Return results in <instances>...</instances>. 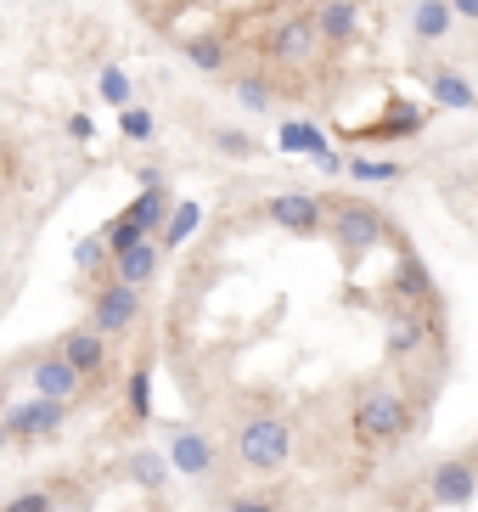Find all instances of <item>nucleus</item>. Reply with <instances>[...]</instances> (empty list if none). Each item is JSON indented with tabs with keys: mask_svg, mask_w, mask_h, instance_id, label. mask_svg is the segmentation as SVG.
<instances>
[{
	"mask_svg": "<svg viewBox=\"0 0 478 512\" xmlns=\"http://www.w3.org/2000/svg\"><path fill=\"white\" fill-rule=\"evenodd\" d=\"M68 411L62 400H40V394H29V400H12L6 406V428H12V439L29 451V445H51V439L68 428Z\"/></svg>",
	"mask_w": 478,
	"mask_h": 512,
	"instance_id": "obj_7",
	"label": "nucleus"
},
{
	"mask_svg": "<svg viewBox=\"0 0 478 512\" xmlns=\"http://www.w3.org/2000/svg\"><path fill=\"white\" fill-rule=\"evenodd\" d=\"M6 406H12V400H6V383H0V417H6Z\"/></svg>",
	"mask_w": 478,
	"mask_h": 512,
	"instance_id": "obj_38",
	"label": "nucleus"
},
{
	"mask_svg": "<svg viewBox=\"0 0 478 512\" xmlns=\"http://www.w3.org/2000/svg\"><path fill=\"white\" fill-rule=\"evenodd\" d=\"M124 479H130L135 490H158V496H164L169 484H175L169 451H158V445H135V451L124 456Z\"/></svg>",
	"mask_w": 478,
	"mask_h": 512,
	"instance_id": "obj_17",
	"label": "nucleus"
},
{
	"mask_svg": "<svg viewBox=\"0 0 478 512\" xmlns=\"http://www.w3.org/2000/svg\"><path fill=\"white\" fill-rule=\"evenodd\" d=\"M344 181H355V186H400L405 164L400 158H377V152H349L344 158Z\"/></svg>",
	"mask_w": 478,
	"mask_h": 512,
	"instance_id": "obj_19",
	"label": "nucleus"
},
{
	"mask_svg": "<svg viewBox=\"0 0 478 512\" xmlns=\"http://www.w3.org/2000/svg\"><path fill=\"white\" fill-rule=\"evenodd\" d=\"M164 242L152 237V242H141V248H130L124 259H113V282H124V287H141L147 293L152 282H158V271H164Z\"/></svg>",
	"mask_w": 478,
	"mask_h": 512,
	"instance_id": "obj_18",
	"label": "nucleus"
},
{
	"mask_svg": "<svg viewBox=\"0 0 478 512\" xmlns=\"http://www.w3.org/2000/svg\"><path fill=\"white\" fill-rule=\"evenodd\" d=\"M411 422H417V411L400 394V383H372L349 406V434H355L360 451H394V445H405Z\"/></svg>",
	"mask_w": 478,
	"mask_h": 512,
	"instance_id": "obj_1",
	"label": "nucleus"
},
{
	"mask_svg": "<svg viewBox=\"0 0 478 512\" xmlns=\"http://www.w3.org/2000/svg\"><path fill=\"white\" fill-rule=\"evenodd\" d=\"M422 496H428V507H439V512L473 507L478 501V451L439 456V462L422 473Z\"/></svg>",
	"mask_w": 478,
	"mask_h": 512,
	"instance_id": "obj_4",
	"label": "nucleus"
},
{
	"mask_svg": "<svg viewBox=\"0 0 478 512\" xmlns=\"http://www.w3.org/2000/svg\"><path fill=\"white\" fill-rule=\"evenodd\" d=\"M389 299H400L405 310H434V304H439V287H434V276H428V265H422V259L411 254V248H400V265H394Z\"/></svg>",
	"mask_w": 478,
	"mask_h": 512,
	"instance_id": "obj_15",
	"label": "nucleus"
},
{
	"mask_svg": "<svg viewBox=\"0 0 478 512\" xmlns=\"http://www.w3.org/2000/svg\"><path fill=\"white\" fill-rule=\"evenodd\" d=\"M96 96H102L113 113H124V107H135V79L124 74L119 62H107L102 74H96Z\"/></svg>",
	"mask_w": 478,
	"mask_h": 512,
	"instance_id": "obj_26",
	"label": "nucleus"
},
{
	"mask_svg": "<svg viewBox=\"0 0 478 512\" xmlns=\"http://www.w3.org/2000/svg\"><path fill=\"white\" fill-rule=\"evenodd\" d=\"M276 147H282L287 158H327L332 141L321 136V124H310V119H282L276 124Z\"/></svg>",
	"mask_w": 478,
	"mask_h": 512,
	"instance_id": "obj_20",
	"label": "nucleus"
},
{
	"mask_svg": "<svg viewBox=\"0 0 478 512\" xmlns=\"http://www.w3.org/2000/svg\"><path fill=\"white\" fill-rule=\"evenodd\" d=\"M422 91H428V107H445V113H473L478 107V85L462 68H450V62H434L422 74Z\"/></svg>",
	"mask_w": 478,
	"mask_h": 512,
	"instance_id": "obj_12",
	"label": "nucleus"
},
{
	"mask_svg": "<svg viewBox=\"0 0 478 512\" xmlns=\"http://www.w3.org/2000/svg\"><path fill=\"white\" fill-rule=\"evenodd\" d=\"M164 451H169V467H175L180 479H192V484L220 479V445H214V434H203V428H186V422L169 428Z\"/></svg>",
	"mask_w": 478,
	"mask_h": 512,
	"instance_id": "obj_5",
	"label": "nucleus"
},
{
	"mask_svg": "<svg viewBox=\"0 0 478 512\" xmlns=\"http://www.w3.org/2000/svg\"><path fill=\"white\" fill-rule=\"evenodd\" d=\"M417 6H422V0H417Z\"/></svg>",
	"mask_w": 478,
	"mask_h": 512,
	"instance_id": "obj_39",
	"label": "nucleus"
},
{
	"mask_svg": "<svg viewBox=\"0 0 478 512\" xmlns=\"http://www.w3.org/2000/svg\"><path fill=\"white\" fill-rule=\"evenodd\" d=\"M180 57L192 62L197 74H225V68H231V51H225V40L220 34H186V40H180Z\"/></svg>",
	"mask_w": 478,
	"mask_h": 512,
	"instance_id": "obj_22",
	"label": "nucleus"
},
{
	"mask_svg": "<svg viewBox=\"0 0 478 512\" xmlns=\"http://www.w3.org/2000/svg\"><path fill=\"white\" fill-rule=\"evenodd\" d=\"M209 141L225 152V158H259V152H265L248 130H209Z\"/></svg>",
	"mask_w": 478,
	"mask_h": 512,
	"instance_id": "obj_32",
	"label": "nucleus"
},
{
	"mask_svg": "<svg viewBox=\"0 0 478 512\" xmlns=\"http://www.w3.org/2000/svg\"><path fill=\"white\" fill-rule=\"evenodd\" d=\"M12 445H17V439H12V428H6V417H0V456L12 451Z\"/></svg>",
	"mask_w": 478,
	"mask_h": 512,
	"instance_id": "obj_37",
	"label": "nucleus"
},
{
	"mask_svg": "<svg viewBox=\"0 0 478 512\" xmlns=\"http://www.w3.org/2000/svg\"><path fill=\"white\" fill-rule=\"evenodd\" d=\"M439 344V332L428 327V310H389V321H383V349H389L394 366H411L417 355H428V349Z\"/></svg>",
	"mask_w": 478,
	"mask_h": 512,
	"instance_id": "obj_8",
	"label": "nucleus"
},
{
	"mask_svg": "<svg viewBox=\"0 0 478 512\" xmlns=\"http://www.w3.org/2000/svg\"><path fill=\"white\" fill-rule=\"evenodd\" d=\"M270 57L282 62V68H299V62H310L315 57V46H321V34H315V17H282L276 29H270Z\"/></svg>",
	"mask_w": 478,
	"mask_h": 512,
	"instance_id": "obj_14",
	"label": "nucleus"
},
{
	"mask_svg": "<svg viewBox=\"0 0 478 512\" xmlns=\"http://www.w3.org/2000/svg\"><path fill=\"white\" fill-rule=\"evenodd\" d=\"M124 214H130L135 226L147 231V237H164L169 214H175V197H169V186H152V192H135Z\"/></svg>",
	"mask_w": 478,
	"mask_h": 512,
	"instance_id": "obj_21",
	"label": "nucleus"
},
{
	"mask_svg": "<svg viewBox=\"0 0 478 512\" xmlns=\"http://www.w3.org/2000/svg\"><path fill=\"white\" fill-rule=\"evenodd\" d=\"M102 242H107V254H113V259H124L130 248H141V242H152V237H147L141 226H135L130 214H113V220L102 226Z\"/></svg>",
	"mask_w": 478,
	"mask_h": 512,
	"instance_id": "obj_28",
	"label": "nucleus"
},
{
	"mask_svg": "<svg viewBox=\"0 0 478 512\" xmlns=\"http://www.w3.org/2000/svg\"><path fill=\"white\" fill-rule=\"evenodd\" d=\"M102 265H113V254H107L102 231H90V237H79V242H74V271H79V276H96Z\"/></svg>",
	"mask_w": 478,
	"mask_h": 512,
	"instance_id": "obj_31",
	"label": "nucleus"
},
{
	"mask_svg": "<svg viewBox=\"0 0 478 512\" xmlns=\"http://www.w3.org/2000/svg\"><path fill=\"white\" fill-rule=\"evenodd\" d=\"M327 231L332 248L344 254V265H360L372 248H383L394 237L389 214L377 209L372 197H327Z\"/></svg>",
	"mask_w": 478,
	"mask_h": 512,
	"instance_id": "obj_2",
	"label": "nucleus"
},
{
	"mask_svg": "<svg viewBox=\"0 0 478 512\" xmlns=\"http://www.w3.org/2000/svg\"><path fill=\"white\" fill-rule=\"evenodd\" d=\"M315 34H321V46H355L360 40V0H321V12H315Z\"/></svg>",
	"mask_w": 478,
	"mask_h": 512,
	"instance_id": "obj_16",
	"label": "nucleus"
},
{
	"mask_svg": "<svg viewBox=\"0 0 478 512\" xmlns=\"http://www.w3.org/2000/svg\"><path fill=\"white\" fill-rule=\"evenodd\" d=\"M197 226H203V203L197 197H175V214H169V226H164V254H180L186 242L197 237Z\"/></svg>",
	"mask_w": 478,
	"mask_h": 512,
	"instance_id": "obj_24",
	"label": "nucleus"
},
{
	"mask_svg": "<svg viewBox=\"0 0 478 512\" xmlns=\"http://www.w3.org/2000/svg\"><path fill=\"white\" fill-rule=\"evenodd\" d=\"M135 186H141V192H152V186H169V175L158 164H135Z\"/></svg>",
	"mask_w": 478,
	"mask_h": 512,
	"instance_id": "obj_34",
	"label": "nucleus"
},
{
	"mask_svg": "<svg viewBox=\"0 0 478 512\" xmlns=\"http://www.w3.org/2000/svg\"><path fill=\"white\" fill-rule=\"evenodd\" d=\"M0 512H57V490L51 484H29V490H12L0 501Z\"/></svg>",
	"mask_w": 478,
	"mask_h": 512,
	"instance_id": "obj_30",
	"label": "nucleus"
},
{
	"mask_svg": "<svg viewBox=\"0 0 478 512\" xmlns=\"http://www.w3.org/2000/svg\"><path fill=\"white\" fill-rule=\"evenodd\" d=\"M450 12H456V23H462V17H467V23H478V0H450Z\"/></svg>",
	"mask_w": 478,
	"mask_h": 512,
	"instance_id": "obj_36",
	"label": "nucleus"
},
{
	"mask_svg": "<svg viewBox=\"0 0 478 512\" xmlns=\"http://www.w3.org/2000/svg\"><path fill=\"white\" fill-rule=\"evenodd\" d=\"M231 451L248 473H282L293 462V422L282 411H248L231 428Z\"/></svg>",
	"mask_w": 478,
	"mask_h": 512,
	"instance_id": "obj_3",
	"label": "nucleus"
},
{
	"mask_svg": "<svg viewBox=\"0 0 478 512\" xmlns=\"http://www.w3.org/2000/svg\"><path fill=\"white\" fill-rule=\"evenodd\" d=\"M57 355L74 366L79 377H96V372L107 366V355H113V338H102L90 321H79V327H68V332L57 338Z\"/></svg>",
	"mask_w": 478,
	"mask_h": 512,
	"instance_id": "obj_13",
	"label": "nucleus"
},
{
	"mask_svg": "<svg viewBox=\"0 0 478 512\" xmlns=\"http://www.w3.org/2000/svg\"><path fill=\"white\" fill-rule=\"evenodd\" d=\"M422 130H428V107L411 102V96H389V102H383V113H377V124H366V130H360V141L389 147V141H417Z\"/></svg>",
	"mask_w": 478,
	"mask_h": 512,
	"instance_id": "obj_10",
	"label": "nucleus"
},
{
	"mask_svg": "<svg viewBox=\"0 0 478 512\" xmlns=\"http://www.w3.org/2000/svg\"><path fill=\"white\" fill-rule=\"evenodd\" d=\"M124 411L130 422H152V361H135L124 377Z\"/></svg>",
	"mask_w": 478,
	"mask_h": 512,
	"instance_id": "obj_25",
	"label": "nucleus"
},
{
	"mask_svg": "<svg viewBox=\"0 0 478 512\" xmlns=\"http://www.w3.org/2000/svg\"><path fill=\"white\" fill-rule=\"evenodd\" d=\"M119 136L124 141H135V147H147V141H158V113H152V107H124L119 113Z\"/></svg>",
	"mask_w": 478,
	"mask_h": 512,
	"instance_id": "obj_29",
	"label": "nucleus"
},
{
	"mask_svg": "<svg viewBox=\"0 0 478 512\" xmlns=\"http://www.w3.org/2000/svg\"><path fill=\"white\" fill-rule=\"evenodd\" d=\"M231 96H237L254 119H265L270 107H276V91H270V79H259V74H237L231 79Z\"/></svg>",
	"mask_w": 478,
	"mask_h": 512,
	"instance_id": "obj_27",
	"label": "nucleus"
},
{
	"mask_svg": "<svg viewBox=\"0 0 478 512\" xmlns=\"http://www.w3.org/2000/svg\"><path fill=\"white\" fill-rule=\"evenodd\" d=\"M79 389H85V377H79L74 366L62 361L57 349H45V355H34V361H29V394L74 406V394H79Z\"/></svg>",
	"mask_w": 478,
	"mask_h": 512,
	"instance_id": "obj_11",
	"label": "nucleus"
},
{
	"mask_svg": "<svg viewBox=\"0 0 478 512\" xmlns=\"http://www.w3.org/2000/svg\"><path fill=\"white\" fill-rule=\"evenodd\" d=\"M450 29H456L450 0H422L417 12H411V34H417L422 46H439V40H450Z\"/></svg>",
	"mask_w": 478,
	"mask_h": 512,
	"instance_id": "obj_23",
	"label": "nucleus"
},
{
	"mask_svg": "<svg viewBox=\"0 0 478 512\" xmlns=\"http://www.w3.org/2000/svg\"><path fill=\"white\" fill-rule=\"evenodd\" d=\"M141 287H124V282H113V276H107V282H96L90 287V327L102 332V338H124V332L135 327V321H141Z\"/></svg>",
	"mask_w": 478,
	"mask_h": 512,
	"instance_id": "obj_6",
	"label": "nucleus"
},
{
	"mask_svg": "<svg viewBox=\"0 0 478 512\" xmlns=\"http://www.w3.org/2000/svg\"><path fill=\"white\" fill-rule=\"evenodd\" d=\"M68 136H74V141H90V136H96V124H90V113H74V119H68Z\"/></svg>",
	"mask_w": 478,
	"mask_h": 512,
	"instance_id": "obj_35",
	"label": "nucleus"
},
{
	"mask_svg": "<svg viewBox=\"0 0 478 512\" xmlns=\"http://www.w3.org/2000/svg\"><path fill=\"white\" fill-rule=\"evenodd\" d=\"M265 220L270 226H282V231H293V237H321V231H327V197L304 192V186L276 192L265 203Z\"/></svg>",
	"mask_w": 478,
	"mask_h": 512,
	"instance_id": "obj_9",
	"label": "nucleus"
},
{
	"mask_svg": "<svg viewBox=\"0 0 478 512\" xmlns=\"http://www.w3.org/2000/svg\"><path fill=\"white\" fill-rule=\"evenodd\" d=\"M220 512H287V507L282 501H270V496H248V490H242V496H225Z\"/></svg>",
	"mask_w": 478,
	"mask_h": 512,
	"instance_id": "obj_33",
	"label": "nucleus"
}]
</instances>
